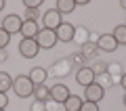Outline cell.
<instances>
[{
	"instance_id": "obj_1",
	"label": "cell",
	"mask_w": 126,
	"mask_h": 111,
	"mask_svg": "<svg viewBox=\"0 0 126 111\" xmlns=\"http://www.w3.org/2000/svg\"><path fill=\"white\" fill-rule=\"evenodd\" d=\"M34 82L30 80L27 76H17L13 80V92L17 94L19 98H30L32 94H34Z\"/></svg>"
},
{
	"instance_id": "obj_2",
	"label": "cell",
	"mask_w": 126,
	"mask_h": 111,
	"mask_svg": "<svg viewBox=\"0 0 126 111\" xmlns=\"http://www.w3.org/2000/svg\"><path fill=\"white\" fill-rule=\"evenodd\" d=\"M21 25H23V17H19V15L11 13L6 15L4 19H2V23H0V27L6 31V34H17V31H21Z\"/></svg>"
},
{
	"instance_id": "obj_3",
	"label": "cell",
	"mask_w": 126,
	"mask_h": 111,
	"mask_svg": "<svg viewBox=\"0 0 126 111\" xmlns=\"http://www.w3.org/2000/svg\"><path fill=\"white\" fill-rule=\"evenodd\" d=\"M72 63H69V59H57V61L50 65V71H48V76L53 78H67L69 76V71H72Z\"/></svg>"
},
{
	"instance_id": "obj_4",
	"label": "cell",
	"mask_w": 126,
	"mask_h": 111,
	"mask_svg": "<svg viewBox=\"0 0 126 111\" xmlns=\"http://www.w3.org/2000/svg\"><path fill=\"white\" fill-rule=\"evenodd\" d=\"M19 53H21L25 59H34L38 53H40V46H38L36 38H23V40L19 42Z\"/></svg>"
},
{
	"instance_id": "obj_5",
	"label": "cell",
	"mask_w": 126,
	"mask_h": 111,
	"mask_svg": "<svg viewBox=\"0 0 126 111\" xmlns=\"http://www.w3.org/2000/svg\"><path fill=\"white\" fill-rule=\"evenodd\" d=\"M42 23H44V29H57L59 25L63 23V17L57 9H48L44 15H42Z\"/></svg>"
},
{
	"instance_id": "obj_6",
	"label": "cell",
	"mask_w": 126,
	"mask_h": 111,
	"mask_svg": "<svg viewBox=\"0 0 126 111\" xmlns=\"http://www.w3.org/2000/svg\"><path fill=\"white\" fill-rule=\"evenodd\" d=\"M36 42H38L40 48H53L59 40H57V34H55L53 29H44V27H42V29L38 31V36H36Z\"/></svg>"
},
{
	"instance_id": "obj_7",
	"label": "cell",
	"mask_w": 126,
	"mask_h": 111,
	"mask_svg": "<svg viewBox=\"0 0 126 111\" xmlns=\"http://www.w3.org/2000/svg\"><path fill=\"white\" fill-rule=\"evenodd\" d=\"M97 48L103 53H113V50H118V42L111 34H103L97 38Z\"/></svg>"
},
{
	"instance_id": "obj_8",
	"label": "cell",
	"mask_w": 126,
	"mask_h": 111,
	"mask_svg": "<svg viewBox=\"0 0 126 111\" xmlns=\"http://www.w3.org/2000/svg\"><path fill=\"white\" fill-rule=\"evenodd\" d=\"M69 88L65 84H55L53 88H50V101H55V103H59V105H63V103L69 98Z\"/></svg>"
},
{
	"instance_id": "obj_9",
	"label": "cell",
	"mask_w": 126,
	"mask_h": 111,
	"mask_svg": "<svg viewBox=\"0 0 126 111\" xmlns=\"http://www.w3.org/2000/svg\"><path fill=\"white\" fill-rule=\"evenodd\" d=\"M76 82L80 86H84V88H86V86H90V84H94V71L90 69L88 65L80 67V69L76 71Z\"/></svg>"
},
{
	"instance_id": "obj_10",
	"label": "cell",
	"mask_w": 126,
	"mask_h": 111,
	"mask_svg": "<svg viewBox=\"0 0 126 111\" xmlns=\"http://www.w3.org/2000/svg\"><path fill=\"white\" fill-rule=\"evenodd\" d=\"M103 97H105V90L101 88L99 84H90V86H86V88H84V98H86V101H90V103L103 101Z\"/></svg>"
},
{
	"instance_id": "obj_11",
	"label": "cell",
	"mask_w": 126,
	"mask_h": 111,
	"mask_svg": "<svg viewBox=\"0 0 126 111\" xmlns=\"http://www.w3.org/2000/svg\"><path fill=\"white\" fill-rule=\"evenodd\" d=\"M74 31H76V27H74L72 23H65V21H63L61 25L55 29V34H57V40H61V42H72V40H74Z\"/></svg>"
},
{
	"instance_id": "obj_12",
	"label": "cell",
	"mask_w": 126,
	"mask_h": 111,
	"mask_svg": "<svg viewBox=\"0 0 126 111\" xmlns=\"http://www.w3.org/2000/svg\"><path fill=\"white\" fill-rule=\"evenodd\" d=\"M27 78L34 82V86H40V84H44V82H46L48 71H46L44 67H32V71L27 73Z\"/></svg>"
},
{
	"instance_id": "obj_13",
	"label": "cell",
	"mask_w": 126,
	"mask_h": 111,
	"mask_svg": "<svg viewBox=\"0 0 126 111\" xmlns=\"http://www.w3.org/2000/svg\"><path fill=\"white\" fill-rule=\"evenodd\" d=\"M80 53H82V57H84L86 59V61H88V59H90V61H94V59H97V57H99V48H97V42H86V44L84 46H80Z\"/></svg>"
},
{
	"instance_id": "obj_14",
	"label": "cell",
	"mask_w": 126,
	"mask_h": 111,
	"mask_svg": "<svg viewBox=\"0 0 126 111\" xmlns=\"http://www.w3.org/2000/svg\"><path fill=\"white\" fill-rule=\"evenodd\" d=\"M38 31H40V27H38V23H36V21H23L21 31H19V34H21L23 38H36Z\"/></svg>"
},
{
	"instance_id": "obj_15",
	"label": "cell",
	"mask_w": 126,
	"mask_h": 111,
	"mask_svg": "<svg viewBox=\"0 0 126 111\" xmlns=\"http://www.w3.org/2000/svg\"><path fill=\"white\" fill-rule=\"evenodd\" d=\"M82 103H84L82 97H78V94H69V98L63 103V109H65V111H80Z\"/></svg>"
},
{
	"instance_id": "obj_16",
	"label": "cell",
	"mask_w": 126,
	"mask_h": 111,
	"mask_svg": "<svg viewBox=\"0 0 126 111\" xmlns=\"http://www.w3.org/2000/svg\"><path fill=\"white\" fill-rule=\"evenodd\" d=\"M34 98H36V101H42V103H48L50 101V88L44 86V84L36 86V88H34Z\"/></svg>"
},
{
	"instance_id": "obj_17",
	"label": "cell",
	"mask_w": 126,
	"mask_h": 111,
	"mask_svg": "<svg viewBox=\"0 0 126 111\" xmlns=\"http://www.w3.org/2000/svg\"><path fill=\"white\" fill-rule=\"evenodd\" d=\"M88 34H90V31L86 29L84 25H82V27H76V31H74V40H72V42H76L78 46H84L86 42H88Z\"/></svg>"
},
{
	"instance_id": "obj_18",
	"label": "cell",
	"mask_w": 126,
	"mask_h": 111,
	"mask_svg": "<svg viewBox=\"0 0 126 111\" xmlns=\"http://www.w3.org/2000/svg\"><path fill=\"white\" fill-rule=\"evenodd\" d=\"M107 73L111 76V80H113V84H116L118 80L122 78V73H124V69H122V65L118 61H113V63H107Z\"/></svg>"
},
{
	"instance_id": "obj_19",
	"label": "cell",
	"mask_w": 126,
	"mask_h": 111,
	"mask_svg": "<svg viewBox=\"0 0 126 111\" xmlns=\"http://www.w3.org/2000/svg\"><path fill=\"white\" fill-rule=\"evenodd\" d=\"M74 9H76V0H59L57 2V11L61 13V17L63 15H69Z\"/></svg>"
},
{
	"instance_id": "obj_20",
	"label": "cell",
	"mask_w": 126,
	"mask_h": 111,
	"mask_svg": "<svg viewBox=\"0 0 126 111\" xmlns=\"http://www.w3.org/2000/svg\"><path fill=\"white\" fill-rule=\"evenodd\" d=\"M94 80H97L94 84H99L103 90H107L109 86H113V80H111V76H109L107 71H103V73H99V76H94Z\"/></svg>"
},
{
	"instance_id": "obj_21",
	"label": "cell",
	"mask_w": 126,
	"mask_h": 111,
	"mask_svg": "<svg viewBox=\"0 0 126 111\" xmlns=\"http://www.w3.org/2000/svg\"><path fill=\"white\" fill-rule=\"evenodd\" d=\"M113 38H116V42H118V46H124L126 44V25L122 23V25H116V29H113Z\"/></svg>"
},
{
	"instance_id": "obj_22",
	"label": "cell",
	"mask_w": 126,
	"mask_h": 111,
	"mask_svg": "<svg viewBox=\"0 0 126 111\" xmlns=\"http://www.w3.org/2000/svg\"><path fill=\"white\" fill-rule=\"evenodd\" d=\"M11 88H13V78L6 71H0V92L6 94V90H11Z\"/></svg>"
},
{
	"instance_id": "obj_23",
	"label": "cell",
	"mask_w": 126,
	"mask_h": 111,
	"mask_svg": "<svg viewBox=\"0 0 126 111\" xmlns=\"http://www.w3.org/2000/svg\"><path fill=\"white\" fill-rule=\"evenodd\" d=\"M67 59H69V63H72L74 67H78V69H80V67H86V59L82 57L80 50H78V53H74L72 57H67Z\"/></svg>"
},
{
	"instance_id": "obj_24",
	"label": "cell",
	"mask_w": 126,
	"mask_h": 111,
	"mask_svg": "<svg viewBox=\"0 0 126 111\" xmlns=\"http://www.w3.org/2000/svg\"><path fill=\"white\" fill-rule=\"evenodd\" d=\"M38 17H40L38 9H25V13H23V21H36Z\"/></svg>"
},
{
	"instance_id": "obj_25",
	"label": "cell",
	"mask_w": 126,
	"mask_h": 111,
	"mask_svg": "<svg viewBox=\"0 0 126 111\" xmlns=\"http://www.w3.org/2000/svg\"><path fill=\"white\" fill-rule=\"evenodd\" d=\"M90 69L94 71V76H99V73H103V71H107V63H103V61H94Z\"/></svg>"
},
{
	"instance_id": "obj_26",
	"label": "cell",
	"mask_w": 126,
	"mask_h": 111,
	"mask_svg": "<svg viewBox=\"0 0 126 111\" xmlns=\"http://www.w3.org/2000/svg\"><path fill=\"white\" fill-rule=\"evenodd\" d=\"M80 111H99V103H90V101H84L80 107Z\"/></svg>"
},
{
	"instance_id": "obj_27",
	"label": "cell",
	"mask_w": 126,
	"mask_h": 111,
	"mask_svg": "<svg viewBox=\"0 0 126 111\" xmlns=\"http://www.w3.org/2000/svg\"><path fill=\"white\" fill-rule=\"evenodd\" d=\"M9 40H11V36L6 34L2 27H0V48H6V44H9Z\"/></svg>"
},
{
	"instance_id": "obj_28",
	"label": "cell",
	"mask_w": 126,
	"mask_h": 111,
	"mask_svg": "<svg viewBox=\"0 0 126 111\" xmlns=\"http://www.w3.org/2000/svg\"><path fill=\"white\" fill-rule=\"evenodd\" d=\"M30 111H46V103H42V101H32Z\"/></svg>"
},
{
	"instance_id": "obj_29",
	"label": "cell",
	"mask_w": 126,
	"mask_h": 111,
	"mask_svg": "<svg viewBox=\"0 0 126 111\" xmlns=\"http://www.w3.org/2000/svg\"><path fill=\"white\" fill-rule=\"evenodd\" d=\"M46 111H65V109H63V107L59 105V103H55V101H48V103H46Z\"/></svg>"
},
{
	"instance_id": "obj_30",
	"label": "cell",
	"mask_w": 126,
	"mask_h": 111,
	"mask_svg": "<svg viewBox=\"0 0 126 111\" xmlns=\"http://www.w3.org/2000/svg\"><path fill=\"white\" fill-rule=\"evenodd\" d=\"M42 0H25V9H40Z\"/></svg>"
},
{
	"instance_id": "obj_31",
	"label": "cell",
	"mask_w": 126,
	"mask_h": 111,
	"mask_svg": "<svg viewBox=\"0 0 126 111\" xmlns=\"http://www.w3.org/2000/svg\"><path fill=\"white\" fill-rule=\"evenodd\" d=\"M6 105H9V97L4 92H0V109H6Z\"/></svg>"
},
{
	"instance_id": "obj_32",
	"label": "cell",
	"mask_w": 126,
	"mask_h": 111,
	"mask_svg": "<svg viewBox=\"0 0 126 111\" xmlns=\"http://www.w3.org/2000/svg\"><path fill=\"white\" fill-rule=\"evenodd\" d=\"M6 59H9V53H6L4 48H0V63H2V61H6Z\"/></svg>"
},
{
	"instance_id": "obj_33",
	"label": "cell",
	"mask_w": 126,
	"mask_h": 111,
	"mask_svg": "<svg viewBox=\"0 0 126 111\" xmlns=\"http://www.w3.org/2000/svg\"><path fill=\"white\" fill-rule=\"evenodd\" d=\"M120 86H122V88L126 90V71L122 73V78H120Z\"/></svg>"
},
{
	"instance_id": "obj_34",
	"label": "cell",
	"mask_w": 126,
	"mask_h": 111,
	"mask_svg": "<svg viewBox=\"0 0 126 111\" xmlns=\"http://www.w3.org/2000/svg\"><path fill=\"white\" fill-rule=\"evenodd\" d=\"M120 6H122L124 11H126V0H122V2H120Z\"/></svg>"
},
{
	"instance_id": "obj_35",
	"label": "cell",
	"mask_w": 126,
	"mask_h": 111,
	"mask_svg": "<svg viewBox=\"0 0 126 111\" xmlns=\"http://www.w3.org/2000/svg\"><path fill=\"white\" fill-rule=\"evenodd\" d=\"M4 9V0H0V11Z\"/></svg>"
},
{
	"instance_id": "obj_36",
	"label": "cell",
	"mask_w": 126,
	"mask_h": 111,
	"mask_svg": "<svg viewBox=\"0 0 126 111\" xmlns=\"http://www.w3.org/2000/svg\"><path fill=\"white\" fill-rule=\"evenodd\" d=\"M122 101H124V107H126V94H124V98H122Z\"/></svg>"
},
{
	"instance_id": "obj_37",
	"label": "cell",
	"mask_w": 126,
	"mask_h": 111,
	"mask_svg": "<svg viewBox=\"0 0 126 111\" xmlns=\"http://www.w3.org/2000/svg\"><path fill=\"white\" fill-rule=\"evenodd\" d=\"M0 111H4V109H0Z\"/></svg>"
},
{
	"instance_id": "obj_38",
	"label": "cell",
	"mask_w": 126,
	"mask_h": 111,
	"mask_svg": "<svg viewBox=\"0 0 126 111\" xmlns=\"http://www.w3.org/2000/svg\"><path fill=\"white\" fill-rule=\"evenodd\" d=\"M124 25H126V23H124Z\"/></svg>"
}]
</instances>
